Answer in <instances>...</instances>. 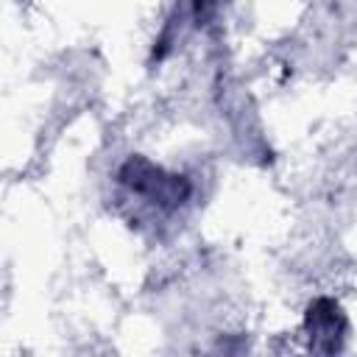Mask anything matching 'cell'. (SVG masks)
Segmentation results:
<instances>
[{"label":"cell","instance_id":"1","mask_svg":"<svg viewBox=\"0 0 357 357\" xmlns=\"http://www.w3.org/2000/svg\"><path fill=\"white\" fill-rule=\"evenodd\" d=\"M307 324H310V332H312L315 340H326V343H324V351H335V349H340L337 340L343 337L346 321H343V315H340V310H337L335 301H326V298L315 301V304L310 307V318H307Z\"/></svg>","mask_w":357,"mask_h":357}]
</instances>
